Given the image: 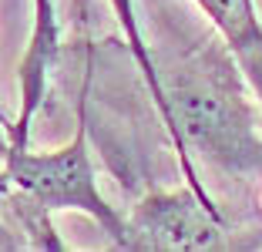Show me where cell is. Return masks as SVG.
I'll list each match as a JSON object with an SVG mask.
<instances>
[{
    "label": "cell",
    "mask_w": 262,
    "mask_h": 252,
    "mask_svg": "<svg viewBox=\"0 0 262 252\" xmlns=\"http://www.w3.org/2000/svg\"><path fill=\"white\" fill-rule=\"evenodd\" d=\"M255 7H259V14H262V0H255Z\"/></svg>",
    "instance_id": "52a82bcc"
},
{
    "label": "cell",
    "mask_w": 262,
    "mask_h": 252,
    "mask_svg": "<svg viewBox=\"0 0 262 252\" xmlns=\"http://www.w3.org/2000/svg\"><path fill=\"white\" fill-rule=\"evenodd\" d=\"M195 4L222 34L232 61L239 64L249 91L262 108V14L255 0H195Z\"/></svg>",
    "instance_id": "5b68a950"
},
{
    "label": "cell",
    "mask_w": 262,
    "mask_h": 252,
    "mask_svg": "<svg viewBox=\"0 0 262 252\" xmlns=\"http://www.w3.org/2000/svg\"><path fill=\"white\" fill-rule=\"evenodd\" d=\"M0 128H4V118H0Z\"/></svg>",
    "instance_id": "ba28073f"
},
{
    "label": "cell",
    "mask_w": 262,
    "mask_h": 252,
    "mask_svg": "<svg viewBox=\"0 0 262 252\" xmlns=\"http://www.w3.org/2000/svg\"><path fill=\"white\" fill-rule=\"evenodd\" d=\"M111 7H115V17H118V24H121L124 37H128L131 54H135V61H138L141 77L148 81V91H151L155 104H158V115H162V124H165L168 108H165V94H162V77H158V68H155V61H151V51L145 47V37H141L138 14H135V0H111Z\"/></svg>",
    "instance_id": "8992f818"
},
{
    "label": "cell",
    "mask_w": 262,
    "mask_h": 252,
    "mask_svg": "<svg viewBox=\"0 0 262 252\" xmlns=\"http://www.w3.org/2000/svg\"><path fill=\"white\" fill-rule=\"evenodd\" d=\"M57 61V17H54V0H34V31L31 47L24 54L20 64V118L10 128V145L4 152L27 148L31 135V118L37 115L40 98L47 88V71Z\"/></svg>",
    "instance_id": "277c9868"
},
{
    "label": "cell",
    "mask_w": 262,
    "mask_h": 252,
    "mask_svg": "<svg viewBox=\"0 0 262 252\" xmlns=\"http://www.w3.org/2000/svg\"><path fill=\"white\" fill-rule=\"evenodd\" d=\"M4 185H14L17 195H24L27 205H34L44 215L47 212L91 215L101 229L115 239V245H121L124 219L111 208V202L98 188V175H94L88 131H84V115L77 118V135L64 148H54V152H31V148L4 152L0 188Z\"/></svg>",
    "instance_id": "7a4b0ae2"
},
{
    "label": "cell",
    "mask_w": 262,
    "mask_h": 252,
    "mask_svg": "<svg viewBox=\"0 0 262 252\" xmlns=\"http://www.w3.org/2000/svg\"><path fill=\"white\" fill-rule=\"evenodd\" d=\"M165 94V131L175 141V155L182 161L185 182L205 202L212 195L199 182L192 165V152L205 155L219 168L229 172H262V135L255 124L252 104L246 94V77L232 61L229 47H199L188 57H175L158 71Z\"/></svg>",
    "instance_id": "6da1fadb"
},
{
    "label": "cell",
    "mask_w": 262,
    "mask_h": 252,
    "mask_svg": "<svg viewBox=\"0 0 262 252\" xmlns=\"http://www.w3.org/2000/svg\"><path fill=\"white\" fill-rule=\"evenodd\" d=\"M225 222L215 202L192 188L151 192L124 219L121 249L138 252H208L225 249Z\"/></svg>",
    "instance_id": "3957f363"
}]
</instances>
